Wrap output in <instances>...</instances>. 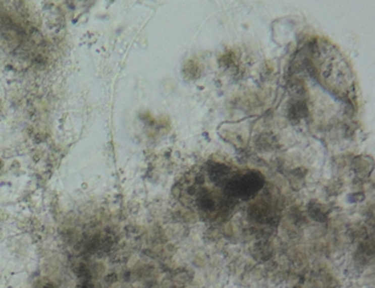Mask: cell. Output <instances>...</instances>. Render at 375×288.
Here are the masks:
<instances>
[{
  "mask_svg": "<svg viewBox=\"0 0 375 288\" xmlns=\"http://www.w3.org/2000/svg\"><path fill=\"white\" fill-rule=\"evenodd\" d=\"M264 177L256 170H249L244 175H238L227 181L225 193L231 198L249 200L264 187Z\"/></svg>",
  "mask_w": 375,
  "mask_h": 288,
  "instance_id": "6da1fadb",
  "label": "cell"
},
{
  "mask_svg": "<svg viewBox=\"0 0 375 288\" xmlns=\"http://www.w3.org/2000/svg\"><path fill=\"white\" fill-rule=\"evenodd\" d=\"M210 172V178L213 183L219 184L220 183H227V177H228V168L223 166L221 163H215L210 167L208 169Z\"/></svg>",
  "mask_w": 375,
  "mask_h": 288,
  "instance_id": "7a4b0ae2",
  "label": "cell"
},
{
  "mask_svg": "<svg viewBox=\"0 0 375 288\" xmlns=\"http://www.w3.org/2000/svg\"><path fill=\"white\" fill-rule=\"evenodd\" d=\"M199 206L201 207L205 212H213L217 209V202L210 193H205L199 196Z\"/></svg>",
  "mask_w": 375,
  "mask_h": 288,
  "instance_id": "3957f363",
  "label": "cell"
}]
</instances>
